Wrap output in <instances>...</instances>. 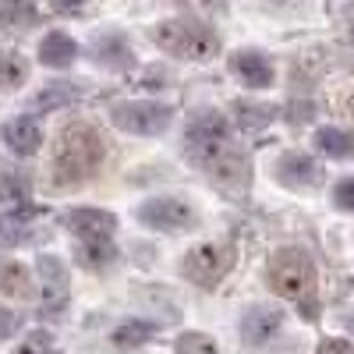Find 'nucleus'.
<instances>
[{"mask_svg": "<svg viewBox=\"0 0 354 354\" xmlns=\"http://www.w3.org/2000/svg\"><path fill=\"white\" fill-rule=\"evenodd\" d=\"M153 39L163 53L181 57V61H213L220 53L216 32L195 18H170V21L153 25Z\"/></svg>", "mask_w": 354, "mask_h": 354, "instance_id": "3", "label": "nucleus"}, {"mask_svg": "<svg viewBox=\"0 0 354 354\" xmlns=\"http://www.w3.org/2000/svg\"><path fill=\"white\" fill-rule=\"evenodd\" d=\"M113 259H117L113 241H78L75 245V262L85 266V270H106Z\"/></svg>", "mask_w": 354, "mask_h": 354, "instance_id": "20", "label": "nucleus"}, {"mask_svg": "<svg viewBox=\"0 0 354 354\" xmlns=\"http://www.w3.org/2000/svg\"><path fill=\"white\" fill-rule=\"evenodd\" d=\"M273 170H277V181L294 188V192H305V188L322 185V167L308 153H283Z\"/></svg>", "mask_w": 354, "mask_h": 354, "instance_id": "10", "label": "nucleus"}, {"mask_svg": "<svg viewBox=\"0 0 354 354\" xmlns=\"http://www.w3.org/2000/svg\"><path fill=\"white\" fill-rule=\"evenodd\" d=\"M103 163V138L93 124H68L57 138L53 185H78Z\"/></svg>", "mask_w": 354, "mask_h": 354, "instance_id": "2", "label": "nucleus"}, {"mask_svg": "<svg viewBox=\"0 0 354 354\" xmlns=\"http://www.w3.org/2000/svg\"><path fill=\"white\" fill-rule=\"evenodd\" d=\"M57 103H71V88L68 85H46V93L39 96V106L46 110V106H57Z\"/></svg>", "mask_w": 354, "mask_h": 354, "instance_id": "28", "label": "nucleus"}, {"mask_svg": "<svg viewBox=\"0 0 354 354\" xmlns=\"http://www.w3.org/2000/svg\"><path fill=\"white\" fill-rule=\"evenodd\" d=\"M270 287L287 301H308L315 294V262L305 248H280L270 259Z\"/></svg>", "mask_w": 354, "mask_h": 354, "instance_id": "4", "label": "nucleus"}, {"mask_svg": "<svg viewBox=\"0 0 354 354\" xmlns=\"http://www.w3.org/2000/svg\"><path fill=\"white\" fill-rule=\"evenodd\" d=\"M185 153L188 160L223 192H245L248 185V156L230 135L227 117L216 110H205L192 117L185 131Z\"/></svg>", "mask_w": 354, "mask_h": 354, "instance_id": "1", "label": "nucleus"}, {"mask_svg": "<svg viewBox=\"0 0 354 354\" xmlns=\"http://www.w3.org/2000/svg\"><path fill=\"white\" fill-rule=\"evenodd\" d=\"M315 149L322 156H330V160H351L354 156V135L344 131V128L326 124V128L315 131Z\"/></svg>", "mask_w": 354, "mask_h": 354, "instance_id": "18", "label": "nucleus"}, {"mask_svg": "<svg viewBox=\"0 0 354 354\" xmlns=\"http://www.w3.org/2000/svg\"><path fill=\"white\" fill-rule=\"evenodd\" d=\"M135 216L145 223V227H153V230H167V234H181V230H192L198 223V213H195V205L181 195H156L149 202H142Z\"/></svg>", "mask_w": 354, "mask_h": 354, "instance_id": "5", "label": "nucleus"}, {"mask_svg": "<svg viewBox=\"0 0 354 354\" xmlns=\"http://www.w3.org/2000/svg\"><path fill=\"white\" fill-rule=\"evenodd\" d=\"M36 57H39L46 68L64 71V68H71V64L78 61V43H75L68 32H46V36L39 39Z\"/></svg>", "mask_w": 354, "mask_h": 354, "instance_id": "14", "label": "nucleus"}, {"mask_svg": "<svg viewBox=\"0 0 354 354\" xmlns=\"http://www.w3.org/2000/svg\"><path fill=\"white\" fill-rule=\"evenodd\" d=\"M234 110H238V124H241L245 131H262V128L277 117V106H270V103H245V100H241Z\"/></svg>", "mask_w": 354, "mask_h": 354, "instance_id": "23", "label": "nucleus"}, {"mask_svg": "<svg viewBox=\"0 0 354 354\" xmlns=\"http://www.w3.org/2000/svg\"><path fill=\"white\" fill-rule=\"evenodd\" d=\"M32 216H36V209H4L0 213V248H15V245L28 241Z\"/></svg>", "mask_w": 354, "mask_h": 354, "instance_id": "16", "label": "nucleus"}, {"mask_svg": "<svg viewBox=\"0 0 354 354\" xmlns=\"http://www.w3.org/2000/svg\"><path fill=\"white\" fill-rule=\"evenodd\" d=\"M96 61L103 68H110V71H128L135 64V53H131L124 36H103L96 43Z\"/></svg>", "mask_w": 354, "mask_h": 354, "instance_id": "17", "label": "nucleus"}, {"mask_svg": "<svg viewBox=\"0 0 354 354\" xmlns=\"http://www.w3.org/2000/svg\"><path fill=\"white\" fill-rule=\"evenodd\" d=\"M333 205L340 213H354V177H340L333 185Z\"/></svg>", "mask_w": 354, "mask_h": 354, "instance_id": "27", "label": "nucleus"}, {"mask_svg": "<svg viewBox=\"0 0 354 354\" xmlns=\"http://www.w3.org/2000/svg\"><path fill=\"white\" fill-rule=\"evenodd\" d=\"M230 68H234V75H238L245 85H252V88H270L273 78H277L270 57L259 53V50H238V53L230 57Z\"/></svg>", "mask_w": 354, "mask_h": 354, "instance_id": "12", "label": "nucleus"}, {"mask_svg": "<svg viewBox=\"0 0 354 354\" xmlns=\"http://www.w3.org/2000/svg\"><path fill=\"white\" fill-rule=\"evenodd\" d=\"M64 227L78 241H110L117 230V216L106 209H96V205H82V209H71L64 216Z\"/></svg>", "mask_w": 354, "mask_h": 354, "instance_id": "9", "label": "nucleus"}, {"mask_svg": "<svg viewBox=\"0 0 354 354\" xmlns=\"http://www.w3.org/2000/svg\"><path fill=\"white\" fill-rule=\"evenodd\" d=\"M0 21L11 25L15 32H18V28H25V25H32V21H36V8H28V4H11V8L0 11Z\"/></svg>", "mask_w": 354, "mask_h": 354, "instance_id": "25", "label": "nucleus"}, {"mask_svg": "<svg viewBox=\"0 0 354 354\" xmlns=\"http://www.w3.org/2000/svg\"><path fill=\"white\" fill-rule=\"evenodd\" d=\"M153 337H156V322L128 319V322H121V326L110 333V344H113L117 351H135V347H142V344H149Z\"/></svg>", "mask_w": 354, "mask_h": 354, "instance_id": "19", "label": "nucleus"}, {"mask_svg": "<svg viewBox=\"0 0 354 354\" xmlns=\"http://www.w3.org/2000/svg\"><path fill=\"white\" fill-rule=\"evenodd\" d=\"M18 326H21L18 312H11V308H0V340H11V337L18 333Z\"/></svg>", "mask_w": 354, "mask_h": 354, "instance_id": "29", "label": "nucleus"}, {"mask_svg": "<svg viewBox=\"0 0 354 354\" xmlns=\"http://www.w3.org/2000/svg\"><path fill=\"white\" fill-rule=\"evenodd\" d=\"M177 354H220L216 340L209 333H181L177 340Z\"/></svg>", "mask_w": 354, "mask_h": 354, "instance_id": "24", "label": "nucleus"}, {"mask_svg": "<svg viewBox=\"0 0 354 354\" xmlns=\"http://www.w3.org/2000/svg\"><path fill=\"white\" fill-rule=\"evenodd\" d=\"M15 354H53V340H50V333L36 330V333H28V337L15 347Z\"/></svg>", "mask_w": 354, "mask_h": 354, "instance_id": "26", "label": "nucleus"}, {"mask_svg": "<svg viewBox=\"0 0 354 354\" xmlns=\"http://www.w3.org/2000/svg\"><path fill=\"white\" fill-rule=\"evenodd\" d=\"M319 354H354V344L340 340V337H330V340L319 344Z\"/></svg>", "mask_w": 354, "mask_h": 354, "instance_id": "30", "label": "nucleus"}, {"mask_svg": "<svg viewBox=\"0 0 354 354\" xmlns=\"http://www.w3.org/2000/svg\"><path fill=\"white\" fill-rule=\"evenodd\" d=\"M230 262H234V252H230L227 245L205 241V245H195V248L185 255L181 273H185V280H192V283H198V287H216V283L227 277Z\"/></svg>", "mask_w": 354, "mask_h": 354, "instance_id": "8", "label": "nucleus"}, {"mask_svg": "<svg viewBox=\"0 0 354 354\" xmlns=\"http://www.w3.org/2000/svg\"><path fill=\"white\" fill-rule=\"evenodd\" d=\"M0 198H4L11 209H28V198H32V185H28V177L11 170L0 177Z\"/></svg>", "mask_w": 354, "mask_h": 354, "instance_id": "22", "label": "nucleus"}, {"mask_svg": "<svg viewBox=\"0 0 354 354\" xmlns=\"http://www.w3.org/2000/svg\"><path fill=\"white\" fill-rule=\"evenodd\" d=\"M28 78V61L21 53L15 50H4L0 53V93H15V88H21Z\"/></svg>", "mask_w": 354, "mask_h": 354, "instance_id": "21", "label": "nucleus"}, {"mask_svg": "<svg viewBox=\"0 0 354 354\" xmlns=\"http://www.w3.org/2000/svg\"><path fill=\"white\" fill-rule=\"evenodd\" d=\"M4 142H8V149L15 156H32L43 145V128H39V121H32V117H15V121L4 124Z\"/></svg>", "mask_w": 354, "mask_h": 354, "instance_id": "13", "label": "nucleus"}, {"mask_svg": "<svg viewBox=\"0 0 354 354\" xmlns=\"http://www.w3.org/2000/svg\"><path fill=\"white\" fill-rule=\"evenodd\" d=\"M36 294H39V308L46 319L61 315L68 308V294H71V277L68 266L57 255H39L36 259Z\"/></svg>", "mask_w": 354, "mask_h": 354, "instance_id": "7", "label": "nucleus"}, {"mask_svg": "<svg viewBox=\"0 0 354 354\" xmlns=\"http://www.w3.org/2000/svg\"><path fill=\"white\" fill-rule=\"evenodd\" d=\"M110 121L128 135H163L174 121V110L149 100H128L110 110Z\"/></svg>", "mask_w": 354, "mask_h": 354, "instance_id": "6", "label": "nucleus"}, {"mask_svg": "<svg viewBox=\"0 0 354 354\" xmlns=\"http://www.w3.org/2000/svg\"><path fill=\"white\" fill-rule=\"evenodd\" d=\"M351 113H354V96H351Z\"/></svg>", "mask_w": 354, "mask_h": 354, "instance_id": "31", "label": "nucleus"}, {"mask_svg": "<svg viewBox=\"0 0 354 354\" xmlns=\"http://www.w3.org/2000/svg\"><path fill=\"white\" fill-rule=\"evenodd\" d=\"M283 330V312L277 305H255L241 319V340L248 347H266Z\"/></svg>", "mask_w": 354, "mask_h": 354, "instance_id": "11", "label": "nucleus"}, {"mask_svg": "<svg viewBox=\"0 0 354 354\" xmlns=\"http://www.w3.org/2000/svg\"><path fill=\"white\" fill-rule=\"evenodd\" d=\"M0 294H8V298H32L36 294V277L28 266L15 262V259H0Z\"/></svg>", "mask_w": 354, "mask_h": 354, "instance_id": "15", "label": "nucleus"}]
</instances>
